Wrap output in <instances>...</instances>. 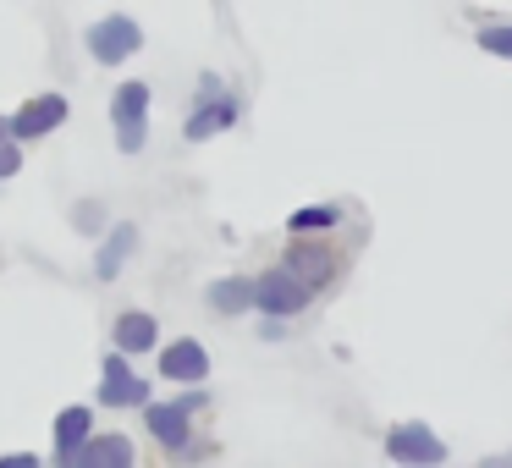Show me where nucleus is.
<instances>
[{
	"label": "nucleus",
	"instance_id": "obj_10",
	"mask_svg": "<svg viewBox=\"0 0 512 468\" xmlns=\"http://www.w3.org/2000/svg\"><path fill=\"white\" fill-rule=\"evenodd\" d=\"M298 243L287 248V270H298L309 287H325V281L336 276V254H331V243H314V237H303V232H292Z\"/></svg>",
	"mask_w": 512,
	"mask_h": 468
},
{
	"label": "nucleus",
	"instance_id": "obj_17",
	"mask_svg": "<svg viewBox=\"0 0 512 468\" xmlns=\"http://www.w3.org/2000/svg\"><path fill=\"white\" fill-rule=\"evenodd\" d=\"M479 50H490V56H507V61H512V23L479 28Z\"/></svg>",
	"mask_w": 512,
	"mask_h": 468
},
{
	"label": "nucleus",
	"instance_id": "obj_1",
	"mask_svg": "<svg viewBox=\"0 0 512 468\" xmlns=\"http://www.w3.org/2000/svg\"><path fill=\"white\" fill-rule=\"evenodd\" d=\"M309 298H314V287L298 276V270H287V265L265 270V276L254 281V309H265L270 320H287V314L309 309Z\"/></svg>",
	"mask_w": 512,
	"mask_h": 468
},
{
	"label": "nucleus",
	"instance_id": "obj_4",
	"mask_svg": "<svg viewBox=\"0 0 512 468\" xmlns=\"http://www.w3.org/2000/svg\"><path fill=\"white\" fill-rule=\"evenodd\" d=\"M204 408V397L193 391V397H182V402H144V419H149V430H155V441L160 446H171V452H182L188 446V430H193V413Z\"/></svg>",
	"mask_w": 512,
	"mask_h": 468
},
{
	"label": "nucleus",
	"instance_id": "obj_16",
	"mask_svg": "<svg viewBox=\"0 0 512 468\" xmlns=\"http://www.w3.org/2000/svg\"><path fill=\"white\" fill-rule=\"evenodd\" d=\"M17 171H23V149H17L12 116H0V177H17Z\"/></svg>",
	"mask_w": 512,
	"mask_h": 468
},
{
	"label": "nucleus",
	"instance_id": "obj_7",
	"mask_svg": "<svg viewBox=\"0 0 512 468\" xmlns=\"http://www.w3.org/2000/svg\"><path fill=\"white\" fill-rule=\"evenodd\" d=\"M237 122V100H215V78L204 83V100L193 105V116H188V127H182V133L193 138V144H204V138H215V133H226V127Z\"/></svg>",
	"mask_w": 512,
	"mask_h": 468
},
{
	"label": "nucleus",
	"instance_id": "obj_3",
	"mask_svg": "<svg viewBox=\"0 0 512 468\" xmlns=\"http://www.w3.org/2000/svg\"><path fill=\"white\" fill-rule=\"evenodd\" d=\"M83 45H89V56L100 61V67H122V61L144 45V28H138L133 17H100V23L83 34Z\"/></svg>",
	"mask_w": 512,
	"mask_h": 468
},
{
	"label": "nucleus",
	"instance_id": "obj_5",
	"mask_svg": "<svg viewBox=\"0 0 512 468\" xmlns=\"http://www.w3.org/2000/svg\"><path fill=\"white\" fill-rule=\"evenodd\" d=\"M100 402H105V408H144V402H149V380H138V375H133V364H127L122 347H116V353L105 358Z\"/></svg>",
	"mask_w": 512,
	"mask_h": 468
},
{
	"label": "nucleus",
	"instance_id": "obj_8",
	"mask_svg": "<svg viewBox=\"0 0 512 468\" xmlns=\"http://www.w3.org/2000/svg\"><path fill=\"white\" fill-rule=\"evenodd\" d=\"M386 452L397 457V463H441L446 441H441V435H430L424 424H397V430L386 435Z\"/></svg>",
	"mask_w": 512,
	"mask_h": 468
},
{
	"label": "nucleus",
	"instance_id": "obj_12",
	"mask_svg": "<svg viewBox=\"0 0 512 468\" xmlns=\"http://www.w3.org/2000/svg\"><path fill=\"white\" fill-rule=\"evenodd\" d=\"M155 336H160V325H155V314H144V309L122 314V320L111 325V342L122 347V353H149V347H155Z\"/></svg>",
	"mask_w": 512,
	"mask_h": 468
},
{
	"label": "nucleus",
	"instance_id": "obj_2",
	"mask_svg": "<svg viewBox=\"0 0 512 468\" xmlns=\"http://www.w3.org/2000/svg\"><path fill=\"white\" fill-rule=\"evenodd\" d=\"M111 122H116V149L122 155H138L149 138V89L144 83H122L111 94Z\"/></svg>",
	"mask_w": 512,
	"mask_h": 468
},
{
	"label": "nucleus",
	"instance_id": "obj_15",
	"mask_svg": "<svg viewBox=\"0 0 512 468\" xmlns=\"http://www.w3.org/2000/svg\"><path fill=\"white\" fill-rule=\"evenodd\" d=\"M210 309H215V314H243V309H254V281H237V276L210 281Z\"/></svg>",
	"mask_w": 512,
	"mask_h": 468
},
{
	"label": "nucleus",
	"instance_id": "obj_9",
	"mask_svg": "<svg viewBox=\"0 0 512 468\" xmlns=\"http://www.w3.org/2000/svg\"><path fill=\"white\" fill-rule=\"evenodd\" d=\"M67 463H78V468H133L138 463V446L127 441V435H89Z\"/></svg>",
	"mask_w": 512,
	"mask_h": 468
},
{
	"label": "nucleus",
	"instance_id": "obj_11",
	"mask_svg": "<svg viewBox=\"0 0 512 468\" xmlns=\"http://www.w3.org/2000/svg\"><path fill=\"white\" fill-rule=\"evenodd\" d=\"M61 122H67V100H61V94H39V100H28L23 111L12 116V133L17 138H45V133H56Z\"/></svg>",
	"mask_w": 512,
	"mask_h": 468
},
{
	"label": "nucleus",
	"instance_id": "obj_13",
	"mask_svg": "<svg viewBox=\"0 0 512 468\" xmlns=\"http://www.w3.org/2000/svg\"><path fill=\"white\" fill-rule=\"evenodd\" d=\"M138 248V232L133 226H116L111 237H105V248H100V259H94V276L100 281H116V270L127 265V254Z\"/></svg>",
	"mask_w": 512,
	"mask_h": 468
},
{
	"label": "nucleus",
	"instance_id": "obj_6",
	"mask_svg": "<svg viewBox=\"0 0 512 468\" xmlns=\"http://www.w3.org/2000/svg\"><path fill=\"white\" fill-rule=\"evenodd\" d=\"M160 380H177V386H199L210 380V353H204L193 336H177V342L160 353Z\"/></svg>",
	"mask_w": 512,
	"mask_h": 468
},
{
	"label": "nucleus",
	"instance_id": "obj_14",
	"mask_svg": "<svg viewBox=\"0 0 512 468\" xmlns=\"http://www.w3.org/2000/svg\"><path fill=\"white\" fill-rule=\"evenodd\" d=\"M89 430H94V413L83 408H61V419H56V441H61V463H67L72 452H78L83 441H89Z\"/></svg>",
	"mask_w": 512,
	"mask_h": 468
},
{
	"label": "nucleus",
	"instance_id": "obj_18",
	"mask_svg": "<svg viewBox=\"0 0 512 468\" xmlns=\"http://www.w3.org/2000/svg\"><path fill=\"white\" fill-rule=\"evenodd\" d=\"M325 226H336V210H298L292 215V232H325Z\"/></svg>",
	"mask_w": 512,
	"mask_h": 468
}]
</instances>
